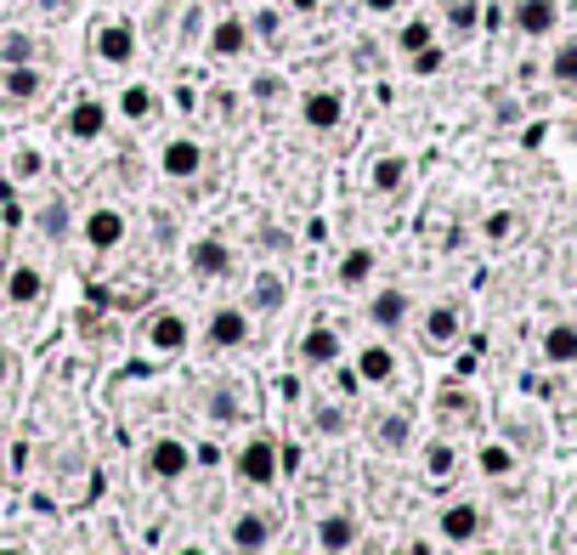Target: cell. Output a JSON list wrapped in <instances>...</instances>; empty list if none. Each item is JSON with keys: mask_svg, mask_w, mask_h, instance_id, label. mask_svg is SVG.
I'll list each match as a JSON object with an SVG mask.
<instances>
[{"mask_svg": "<svg viewBox=\"0 0 577 555\" xmlns=\"http://www.w3.org/2000/svg\"><path fill=\"white\" fill-rule=\"evenodd\" d=\"M312 426H318L323 437H339V431H346V414H339L334 403H318V408H312Z\"/></svg>", "mask_w": 577, "mask_h": 555, "instance_id": "8d00e7d4", "label": "cell"}, {"mask_svg": "<svg viewBox=\"0 0 577 555\" xmlns=\"http://www.w3.org/2000/svg\"><path fill=\"white\" fill-rule=\"evenodd\" d=\"M7 380H12V351L0 346V385H7Z\"/></svg>", "mask_w": 577, "mask_h": 555, "instance_id": "7bdbcfd3", "label": "cell"}, {"mask_svg": "<svg viewBox=\"0 0 577 555\" xmlns=\"http://www.w3.org/2000/svg\"><path fill=\"white\" fill-rule=\"evenodd\" d=\"M475 555H498V550H475Z\"/></svg>", "mask_w": 577, "mask_h": 555, "instance_id": "7dc6e473", "label": "cell"}, {"mask_svg": "<svg viewBox=\"0 0 577 555\" xmlns=\"http://www.w3.org/2000/svg\"><path fill=\"white\" fill-rule=\"evenodd\" d=\"M41 171H46V159L34 153V148H18V153H12V176H18V182H34Z\"/></svg>", "mask_w": 577, "mask_h": 555, "instance_id": "d590c367", "label": "cell"}, {"mask_svg": "<svg viewBox=\"0 0 577 555\" xmlns=\"http://www.w3.org/2000/svg\"><path fill=\"white\" fill-rule=\"evenodd\" d=\"M555 23H561V0H516V35L543 41L555 35Z\"/></svg>", "mask_w": 577, "mask_h": 555, "instance_id": "d6986e66", "label": "cell"}, {"mask_svg": "<svg viewBox=\"0 0 577 555\" xmlns=\"http://www.w3.org/2000/svg\"><path fill=\"white\" fill-rule=\"evenodd\" d=\"M0 555H28L23 544H0Z\"/></svg>", "mask_w": 577, "mask_h": 555, "instance_id": "bcb514c9", "label": "cell"}, {"mask_svg": "<svg viewBox=\"0 0 577 555\" xmlns=\"http://www.w3.org/2000/svg\"><path fill=\"white\" fill-rule=\"evenodd\" d=\"M475 465H482V476H509V471H516V453H509L504 442H482Z\"/></svg>", "mask_w": 577, "mask_h": 555, "instance_id": "4dcf8cb0", "label": "cell"}, {"mask_svg": "<svg viewBox=\"0 0 577 555\" xmlns=\"http://www.w3.org/2000/svg\"><path fill=\"white\" fill-rule=\"evenodd\" d=\"M125 125H148L153 114H159V91L148 85V80H125L119 85V96H114V103H108Z\"/></svg>", "mask_w": 577, "mask_h": 555, "instance_id": "2e32d148", "label": "cell"}, {"mask_svg": "<svg viewBox=\"0 0 577 555\" xmlns=\"http://www.w3.org/2000/svg\"><path fill=\"white\" fill-rule=\"evenodd\" d=\"M459 323H464V317H459L453 301H436V307L425 312V335H430L436 346H448V340H459Z\"/></svg>", "mask_w": 577, "mask_h": 555, "instance_id": "484cf974", "label": "cell"}, {"mask_svg": "<svg viewBox=\"0 0 577 555\" xmlns=\"http://www.w3.org/2000/svg\"><path fill=\"white\" fill-rule=\"evenodd\" d=\"M250 335H255V323L244 307H216L204 317V351H238V346H250Z\"/></svg>", "mask_w": 577, "mask_h": 555, "instance_id": "5b68a950", "label": "cell"}, {"mask_svg": "<svg viewBox=\"0 0 577 555\" xmlns=\"http://www.w3.org/2000/svg\"><path fill=\"white\" fill-rule=\"evenodd\" d=\"M351 374H357V385H391V380H396V351H391L385 340L357 346V351H351Z\"/></svg>", "mask_w": 577, "mask_h": 555, "instance_id": "8fae6325", "label": "cell"}, {"mask_svg": "<svg viewBox=\"0 0 577 555\" xmlns=\"http://www.w3.org/2000/svg\"><path fill=\"white\" fill-rule=\"evenodd\" d=\"M187 346H193V323H187V312L164 307V312L148 323V351H153V357H182Z\"/></svg>", "mask_w": 577, "mask_h": 555, "instance_id": "ba28073f", "label": "cell"}, {"mask_svg": "<svg viewBox=\"0 0 577 555\" xmlns=\"http://www.w3.org/2000/svg\"><path fill=\"white\" fill-rule=\"evenodd\" d=\"M284 7H289L295 18H312V12H318V0H284Z\"/></svg>", "mask_w": 577, "mask_h": 555, "instance_id": "b9f144b4", "label": "cell"}, {"mask_svg": "<svg viewBox=\"0 0 577 555\" xmlns=\"http://www.w3.org/2000/svg\"><path fill=\"white\" fill-rule=\"evenodd\" d=\"M362 7H368L373 18H391V12H402V0H362Z\"/></svg>", "mask_w": 577, "mask_h": 555, "instance_id": "60d3db41", "label": "cell"}, {"mask_svg": "<svg viewBox=\"0 0 577 555\" xmlns=\"http://www.w3.org/2000/svg\"><path fill=\"white\" fill-rule=\"evenodd\" d=\"M373 267H380V255H373L368 244H357V250L339 255L334 278H339V289H368V284H373Z\"/></svg>", "mask_w": 577, "mask_h": 555, "instance_id": "603a6c76", "label": "cell"}, {"mask_svg": "<svg viewBox=\"0 0 577 555\" xmlns=\"http://www.w3.org/2000/svg\"><path fill=\"white\" fill-rule=\"evenodd\" d=\"M91 51H96L102 69H130L136 51H142V41H136V23H130V18H102V23L91 28Z\"/></svg>", "mask_w": 577, "mask_h": 555, "instance_id": "7a4b0ae2", "label": "cell"}, {"mask_svg": "<svg viewBox=\"0 0 577 555\" xmlns=\"http://www.w3.org/2000/svg\"><path fill=\"white\" fill-rule=\"evenodd\" d=\"M459 471V448L441 437V442H425V476H436V482H448Z\"/></svg>", "mask_w": 577, "mask_h": 555, "instance_id": "f1b7e54d", "label": "cell"}, {"mask_svg": "<svg viewBox=\"0 0 577 555\" xmlns=\"http://www.w3.org/2000/svg\"><path fill=\"white\" fill-rule=\"evenodd\" d=\"M436 533L448 539V544H475V539H482V510H475L470 499L441 505V516H436Z\"/></svg>", "mask_w": 577, "mask_h": 555, "instance_id": "5bb4252c", "label": "cell"}, {"mask_svg": "<svg viewBox=\"0 0 577 555\" xmlns=\"http://www.w3.org/2000/svg\"><path fill=\"white\" fill-rule=\"evenodd\" d=\"M425 46H436V23H430V18H407L402 35H396V51L414 57V51H425Z\"/></svg>", "mask_w": 577, "mask_h": 555, "instance_id": "f546056e", "label": "cell"}, {"mask_svg": "<svg viewBox=\"0 0 577 555\" xmlns=\"http://www.w3.org/2000/svg\"><path fill=\"white\" fill-rule=\"evenodd\" d=\"M250 35H255V41H272V35H278V12H266V7H261V12L250 18Z\"/></svg>", "mask_w": 577, "mask_h": 555, "instance_id": "ab89813d", "label": "cell"}, {"mask_svg": "<svg viewBox=\"0 0 577 555\" xmlns=\"http://www.w3.org/2000/svg\"><path fill=\"white\" fill-rule=\"evenodd\" d=\"M407 437H414V419H407V414H385L380 426H373V442H380V448H402Z\"/></svg>", "mask_w": 577, "mask_h": 555, "instance_id": "1f68e13d", "label": "cell"}, {"mask_svg": "<svg viewBox=\"0 0 577 555\" xmlns=\"http://www.w3.org/2000/svg\"><path fill=\"white\" fill-rule=\"evenodd\" d=\"M339 357H346V346H339V335L328 329V323H318V329L300 335V363L305 369H334Z\"/></svg>", "mask_w": 577, "mask_h": 555, "instance_id": "ffe728a7", "label": "cell"}, {"mask_svg": "<svg viewBox=\"0 0 577 555\" xmlns=\"http://www.w3.org/2000/svg\"><path fill=\"white\" fill-rule=\"evenodd\" d=\"M170 555H210V550H204V544H176Z\"/></svg>", "mask_w": 577, "mask_h": 555, "instance_id": "f6af8a7d", "label": "cell"}, {"mask_svg": "<svg viewBox=\"0 0 577 555\" xmlns=\"http://www.w3.org/2000/svg\"><path fill=\"white\" fill-rule=\"evenodd\" d=\"M272 544V516L266 510H238L232 516V550L238 555H266Z\"/></svg>", "mask_w": 577, "mask_h": 555, "instance_id": "ac0fdd59", "label": "cell"}, {"mask_svg": "<svg viewBox=\"0 0 577 555\" xmlns=\"http://www.w3.org/2000/svg\"><path fill=\"white\" fill-rule=\"evenodd\" d=\"M407 62H414V74H436L441 62H448V51H441V46H425V51H414Z\"/></svg>", "mask_w": 577, "mask_h": 555, "instance_id": "f35d334b", "label": "cell"}, {"mask_svg": "<svg viewBox=\"0 0 577 555\" xmlns=\"http://www.w3.org/2000/svg\"><path fill=\"white\" fill-rule=\"evenodd\" d=\"M74 233L85 239V250H96V255H114V250L130 239V216H125L119 205H91V210L74 221Z\"/></svg>", "mask_w": 577, "mask_h": 555, "instance_id": "3957f363", "label": "cell"}, {"mask_svg": "<svg viewBox=\"0 0 577 555\" xmlns=\"http://www.w3.org/2000/svg\"><path fill=\"white\" fill-rule=\"evenodd\" d=\"M159 171L170 176V182H193L198 171H204V142L198 137H164V148H159Z\"/></svg>", "mask_w": 577, "mask_h": 555, "instance_id": "9c48e42d", "label": "cell"}, {"mask_svg": "<svg viewBox=\"0 0 577 555\" xmlns=\"http://www.w3.org/2000/svg\"><path fill=\"white\" fill-rule=\"evenodd\" d=\"M448 23H453V35H470V28L482 23V7H475V0H453V7H448Z\"/></svg>", "mask_w": 577, "mask_h": 555, "instance_id": "e575fe53", "label": "cell"}, {"mask_svg": "<svg viewBox=\"0 0 577 555\" xmlns=\"http://www.w3.org/2000/svg\"><path fill=\"white\" fill-rule=\"evenodd\" d=\"M368 187H373V193H402V187H407V159H402V153H385V159H373V171H368Z\"/></svg>", "mask_w": 577, "mask_h": 555, "instance_id": "d4e9b609", "label": "cell"}, {"mask_svg": "<svg viewBox=\"0 0 577 555\" xmlns=\"http://www.w3.org/2000/svg\"><path fill=\"white\" fill-rule=\"evenodd\" d=\"M250 96H255V103H266V108H272V103H278V96H284V74H261V80L250 85Z\"/></svg>", "mask_w": 577, "mask_h": 555, "instance_id": "74e56055", "label": "cell"}, {"mask_svg": "<svg viewBox=\"0 0 577 555\" xmlns=\"http://www.w3.org/2000/svg\"><path fill=\"white\" fill-rule=\"evenodd\" d=\"M187 273L204 278V284H210V278H227V273H232V244L216 239V233H198V239L187 244Z\"/></svg>", "mask_w": 577, "mask_h": 555, "instance_id": "30bf717a", "label": "cell"}, {"mask_svg": "<svg viewBox=\"0 0 577 555\" xmlns=\"http://www.w3.org/2000/svg\"><path fill=\"white\" fill-rule=\"evenodd\" d=\"M250 46H255V35H250V18H238V12L216 18V28H210V57H216V62H238Z\"/></svg>", "mask_w": 577, "mask_h": 555, "instance_id": "4fadbf2b", "label": "cell"}, {"mask_svg": "<svg viewBox=\"0 0 577 555\" xmlns=\"http://www.w3.org/2000/svg\"><path fill=\"white\" fill-rule=\"evenodd\" d=\"M238 482H250V487H278L284 476V453H278V437H244L238 442V460H232Z\"/></svg>", "mask_w": 577, "mask_h": 555, "instance_id": "6da1fadb", "label": "cell"}, {"mask_svg": "<svg viewBox=\"0 0 577 555\" xmlns=\"http://www.w3.org/2000/svg\"><path fill=\"white\" fill-rule=\"evenodd\" d=\"M34 227H41V233H46L51 244H62L68 233H74V216H68V205H62V199H46L41 210H34Z\"/></svg>", "mask_w": 577, "mask_h": 555, "instance_id": "4316f807", "label": "cell"}, {"mask_svg": "<svg viewBox=\"0 0 577 555\" xmlns=\"http://www.w3.org/2000/svg\"><path fill=\"white\" fill-rule=\"evenodd\" d=\"M250 307H255V312H284V307H289V278H284L278 267H261V273L250 278Z\"/></svg>", "mask_w": 577, "mask_h": 555, "instance_id": "44dd1931", "label": "cell"}, {"mask_svg": "<svg viewBox=\"0 0 577 555\" xmlns=\"http://www.w3.org/2000/svg\"><path fill=\"white\" fill-rule=\"evenodd\" d=\"M318 550L323 555H351L357 550V516L351 510H328V516H318Z\"/></svg>", "mask_w": 577, "mask_h": 555, "instance_id": "e0dca14e", "label": "cell"}, {"mask_svg": "<svg viewBox=\"0 0 577 555\" xmlns=\"http://www.w3.org/2000/svg\"><path fill=\"white\" fill-rule=\"evenodd\" d=\"M543 363H555V369L577 363V323H555V329H543Z\"/></svg>", "mask_w": 577, "mask_h": 555, "instance_id": "cb8c5ba5", "label": "cell"}, {"mask_svg": "<svg viewBox=\"0 0 577 555\" xmlns=\"http://www.w3.org/2000/svg\"><path fill=\"white\" fill-rule=\"evenodd\" d=\"M278 555H300V550H278Z\"/></svg>", "mask_w": 577, "mask_h": 555, "instance_id": "c3c4849f", "label": "cell"}, {"mask_svg": "<svg viewBox=\"0 0 577 555\" xmlns=\"http://www.w3.org/2000/svg\"><path fill=\"white\" fill-rule=\"evenodd\" d=\"M7 62H41V41L23 35V28H7V35H0V69H7Z\"/></svg>", "mask_w": 577, "mask_h": 555, "instance_id": "83f0119b", "label": "cell"}, {"mask_svg": "<svg viewBox=\"0 0 577 555\" xmlns=\"http://www.w3.org/2000/svg\"><path fill=\"white\" fill-rule=\"evenodd\" d=\"M516 227H521V221H516V210H493V216L482 221V233H487L493 244H504V239H516Z\"/></svg>", "mask_w": 577, "mask_h": 555, "instance_id": "836d02e7", "label": "cell"}, {"mask_svg": "<svg viewBox=\"0 0 577 555\" xmlns=\"http://www.w3.org/2000/svg\"><path fill=\"white\" fill-rule=\"evenodd\" d=\"M193 460H198V453H193V442L187 437H153L148 442V476L153 482H182L187 471H193Z\"/></svg>", "mask_w": 577, "mask_h": 555, "instance_id": "8992f818", "label": "cell"}, {"mask_svg": "<svg viewBox=\"0 0 577 555\" xmlns=\"http://www.w3.org/2000/svg\"><path fill=\"white\" fill-rule=\"evenodd\" d=\"M46 301V273H41V261H12V273H7V307L28 312V307H41Z\"/></svg>", "mask_w": 577, "mask_h": 555, "instance_id": "7c38bea8", "label": "cell"}, {"mask_svg": "<svg viewBox=\"0 0 577 555\" xmlns=\"http://www.w3.org/2000/svg\"><path fill=\"white\" fill-rule=\"evenodd\" d=\"M300 125L318 130V137L339 130V125H346V91H339V85H312V91H300Z\"/></svg>", "mask_w": 577, "mask_h": 555, "instance_id": "277c9868", "label": "cell"}, {"mask_svg": "<svg viewBox=\"0 0 577 555\" xmlns=\"http://www.w3.org/2000/svg\"><path fill=\"white\" fill-rule=\"evenodd\" d=\"M46 69L41 62H7V69H0V91L12 96V103H41L46 96Z\"/></svg>", "mask_w": 577, "mask_h": 555, "instance_id": "9a60e30c", "label": "cell"}, {"mask_svg": "<svg viewBox=\"0 0 577 555\" xmlns=\"http://www.w3.org/2000/svg\"><path fill=\"white\" fill-rule=\"evenodd\" d=\"M550 80H555V85H577V41H561V46H555Z\"/></svg>", "mask_w": 577, "mask_h": 555, "instance_id": "d6a6232c", "label": "cell"}, {"mask_svg": "<svg viewBox=\"0 0 577 555\" xmlns=\"http://www.w3.org/2000/svg\"><path fill=\"white\" fill-rule=\"evenodd\" d=\"M402 555H436V550H430V544H425V539H414V544H407V550H402Z\"/></svg>", "mask_w": 577, "mask_h": 555, "instance_id": "ee69618b", "label": "cell"}, {"mask_svg": "<svg viewBox=\"0 0 577 555\" xmlns=\"http://www.w3.org/2000/svg\"><path fill=\"white\" fill-rule=\"evenodd\" d=\"M407 312H414V296L407 289H380V296L368 301V317H373V329H402Z\"/></svg>", "mask_w": 577, "mask_h": 555, "instance_id": "7402d4cb", "label": "cell"}, {"mask_svg": "<svg viewBox=\"0 0 577 555\" xmlns=\"http://www.w3.org/2000/svg\"><path fill=\"white\" fill-rule=\"evenodd\" d=\"M108 119H114V108L102 96H74V108L62 114V137L68 142H102L108 137Z\"/></svg>", "mask_w": 577, "mask_h": 555, "instance_id": "52a82bcc", "label": "cell"}]
</instances>
